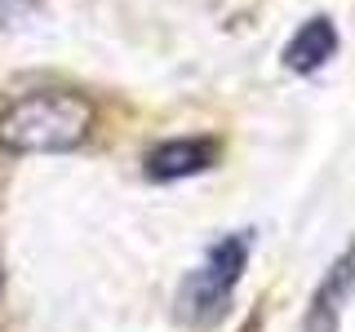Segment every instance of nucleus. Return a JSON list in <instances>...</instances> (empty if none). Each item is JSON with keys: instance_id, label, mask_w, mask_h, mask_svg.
<instances>
[{"instance_id": "7ed1b4c3", "label": "nucleus", "mask_w": 355, "mask_h": 332, "mask_svg": "<svg viewBox=\"0 0 355 332\" xmlns=\"http://www.w3.org/2000/svg\"><path fill=\"white\" fill-rule=\"evenodd\" d=\"M218 164V142L214 138H173L160 142L147 155V177L151 182H178V177H196Z\"/></svg>"}, {"instance_id": "20e7f679", "label": "nucleus", "mask_w": 355, "mask_h": 332, "mask_svg": "<svg viewBox=\"0 0 355 332\" xmlns=\"http://www.w3.org/2000/svg\"><path fill=\"white\" fill-rule=\"evenodd\" d=\"M333 53H338V27H333V18L315 14L293 31V40L284 44L280 58H284V66L293 75H311V71H320Z\"/></svg>"}, {"instance_id": "f257e3e1", "label": "nucleus", "mask_w": 355, "mask_h": 332, "mask_svg": "<svg viewBox=\"0 0 355 332\" xmlns=\"http://www.w3.org/2000/svg\"><path fill=\"white\" fill-rule=\"evenodd\" d=\"M94 133V102L71 89H36L0 111V151L62 155Z\"/></svg>"}, {"instance_id": "f03ea898", "label": "nucleus", "mask_w": 355, "mask_h": 332, "mask_svg": "<svg viewBox=\"0 0 355 332\" xmlns=\"http://www.w3.org/2000/svg\"><path fill=\"white\" fill-rule=\"evenodd\" d=\"M249 252H253V235L249 230H236V235L218 239L209 248V257L200 261V270L187 275L182 284V315L191 324H209L227 310L231 293H236L244 266H249Z\"/></svg>"}]
</instances>
